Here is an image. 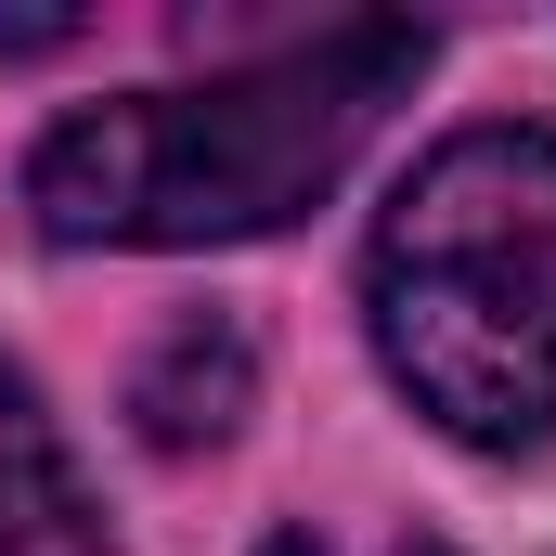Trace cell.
I'll list each match as a JSON object with an SVG mask.
<instances>
[{
	"label": "cell",
	"mask_w": 556,
	"mask_h": 556,
	"mask_svg": "<svg viewBox=\"0 0 556 556\" xmlns=\"http://www.w3.org/2000/svg\"><path fill=\"white\" fill-rule=\"evenodd\" d=\"M0 556H117L78 466H65V440H52V415H39V389L13 363H0Z\"/></svg>",
	"instance_id": "3957f363"
},
{
	"label": "cell",
	"mask_w": 556,
	"mask_h": 556,
	"mask_svg": "<svg viewBox=\"0 0 556 556\" xmlns=\"http://www.w3.org/2000/svg\"><path fill=\"white\" fill-rule=\"evenodd\" d=\"M376 350L479 453L556 427V130H453L376 220Z\"/></svg>",
	"instance_id": "7a4b0ae2"
},
{
	"label": "cell",
	"mask_w": 556,
	"mask_h": 556,
	"mask_svg": "<svg viewBox=\"0 0 556 556\" xmlns=\"http://www.w3.org/2000/svg\"><path fill=\"white\" fill-rule=\"evenodd\" d=\"M415 65H427V26L350 13V26H311L298 52L207 78V91L91 104L39 142L26 207L52 247H247L363 155V130L389 117V91Z\"/></svg>",
	"instance_id": "6da1fadb"
},
{
	"label": "cell",
	"mask_w": 556,
	"mask_h": 556,
	"mask_svg": "<svg viewBox=\"0 0 556 556\" xmlns=\"http://www.w3.org/2000/svg\"><path fill=\"white\" fill-rule=\"evenodd\" d=\"M142 440H168V453H194V440H220V427L247 415V337L233 324H181L155 363H142Z\"/></svg>",
	"instance_id": "277c9868"
},
{
	"label": "cell",
	"mask_w": 556,
	"mask_h": 556,
	"mask_svg": "<svg viewBox=\"0 0 556 556\" xmlns=\"http://www.w3.org/2000/svg\"><path fill=\"white\" fill-rule=\"evenodd\" d=\"M402 556H453V544H402Z\"/></svg>",
	"instance_id": "8992f818"
},
{
	"label": "cell",
	"mask_w": 556,
	"mask_h": 556,
	"mask_svg": "<svg viewBox=\"0 0 556 556\" xmlns=\"http://www.w3.org/2000/svg\"><path fill=\"white\" fill-rule=\"evenodd\" d=\"M273 556H324V544H311V531H285V544H273Z\"/></svg>",
	"instance_id": "5b68a950"
}]
</instances>
